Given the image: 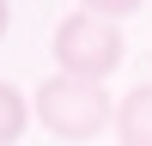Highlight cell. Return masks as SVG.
Instances as JSON below:
<instances>
[{
  "mask_svg": "<svg viewBox=\"0 0 152 146\" xmlns=\"http://www.w3.org/2000/svg\"><path fill=\"white\" fill-rule=\"evenodd\" d=\"M6 24H12V6H6V0H0V36H6Z\"/></svg>",
  "mask_w": 152,
  "mask_h": 146,
  "instance_id": "cell-5",
  "label": "cell"
},
{
  "mask_svg": "<svg viewBox=\"0 0 152 146\" xmlns=\"http://www.w3.org/2000/svg\"><path fill=\"white\" fill-rule=\"evenodd\" d=\"M110 134H116L122 146H152V79L134 85V91L116 104V128Z\"/></svg>",
  "mask_w": 152,
  "mask_h": 146,
  "instance_id": "cell-3",
  "label": "cell"
},
{
  "mask_svg": "<svg viewBox=\"0 0 152 146\" xmlns=\"http://www.w3.org/2000/svg\"><path fill=\"white\" fill-rule=\"evenodd\" d=\"M37 122H43L55 140H97L104 128H116V104H110L104 85L91 79H73V73H55V79L37 85L31 97Z\"/></svg>",
  "mask_w": 152,
  "mask_h": 146,
  "instance_id": "cell-2",
  "label": "cell"
},
{
  "mask_svg": "<svg viewBox=\"0 0 152 146\" xmlns=\"http://www.w3.org/2000/svg\"><path fill=\"white\" fill-rule=\"evenodd\" d=\"M31 116H37V110L24 104V91L12 79H0V146H18L24 128H31Z\"/></svg>",
  "mask_w": 152,
  "mask_h": 146,
  "instance_id": "cell-4",
  "label": "cell"
},
{
  "mask_svg": "<svg viewBox=\"0 0 152 146\" xmlns=\"http://www.w3.org/2000/svg\"><path fill=\"white\" fill-rule=\"evenodd\" d=\"M122 55H128V36H122V24L104 18L97 6H73L67 18L55 24V67L73 73V79L104 85L110 73L122 67Z\"/></svg>",
  "mask_w": 152,
  "mask_h": 146,
  "instance_id": "cell-1",
  "label": "cell"
}]
</instances>
